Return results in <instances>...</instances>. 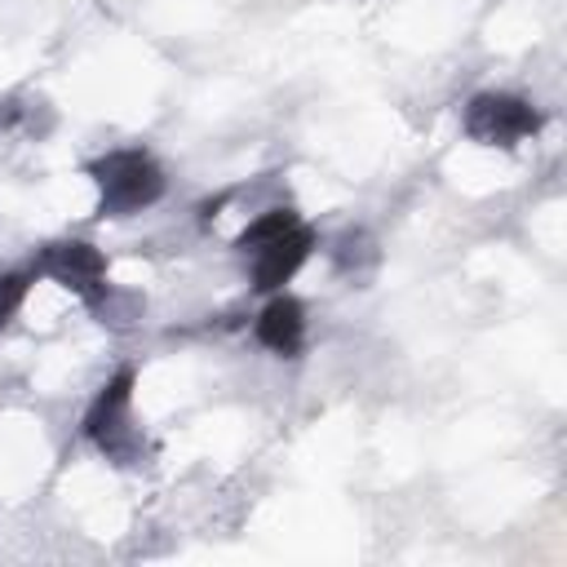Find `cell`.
<instances>
[{"instance_id":"cell-2","label":"cell","mask_w":567,"mask_h":567,"mask_svg":"<svg viewBox=\"0 0 567 567\" xmlns=\"http://www.w3.org/2000/svg\"><path fill=\"white\" fill-rule=\"evenodd\" d=\"M84 430L106 456H115V461L133 456V447H137V434H133V372H120L115 381H106V390L89 408Z\"/></svg>"},{"instance_id":"cell-1","label":"cell","mask_w":567,"mask_h":567,"mask_svg":"<svg viewBox=\"0 0 567 567\" xmlns=\"http://www.w3.org/2000/svg\"><path fill=\"white\" fill-rule=\"evenodd\" d=\"M93 177L102 190V208H111V213H137V208L155 204L164 190V173L142 151H111L106 159L93 164Z\"/></svg>"},{"instance_id":"cell-3","label":"cell","mask_w":567,"mask_h":567,"mask_svg":"<svg viewBox=\"0 0 567 567\" xmlns=\"http://www.w3.org/2000/svg\"><path fill=\"white\" fill-rule=\"evenodd\" d=\"M536 111L509 93H483L465 106V133L483 146H514L536 133Z\"/></svg>"},{"instance_id":"cell-6","label":"cell","mask_w":567,"mask_h":567,"mask_svg":"<svg viewBox=\"0 0 567 567\" xmlns=\"http://www.w3.org/2000/svg\"><path fill=\"white\" fill-rule=\"evenodd\" d=\"M301 332H306V319H301V306L292 297H279L261 310L257 319V341L275 354H292L301 346Z\"/></svg>"},{"instance_id":"cell-4","label":"cell","mask_w":567,"mask_h":567,"mask_svg":"<svg viewBox=\"0 0 567 567\" xmlns=\"http://www.w3.org/2000/svg\"><path fill=\"white\" fill-rule=\"evenodd\" d=\"M44 275H53L62 288H71V292H80L89 301H97L102 288H106L102 284L106 279V266H102L97 248H89V244H53L44 252Z\"/></svg>"},{"instance_id":"cell-5","label":"cell","mask_w":567,"mask_h":567,"mask_svg":"<svg viewBox=\"0 0 567 567\" xmlns=\"http://www.w3.org/2000/svg\"><path fill=\"white\" fill-rule=\"evenodd\" d=\"M306 257H310V230H301V226L257 244L252 248V279H257V288H284Z\"/></svg>"}]
</instances>
